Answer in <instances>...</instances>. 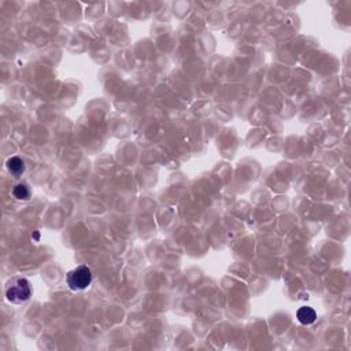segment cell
I'll use <instances>...</instances> for the list:
<instances>
[{
    "instance_id": "obj_1",
    "label": "cell",
    "mask_w": 351,
    "mask_h": 351,
    "mask_svg": "<svg viewBox=\"0 0 351 351\" xmlns=\"http://www.w3.org/2000/svg\"><path fill=\"white\" fill-rule=\"evenodd\" d=\"M6 299L11 304H24L32 296L30 282L24 277H16L7 282L4 290Z\"/></svg>"
},
{
    "instance_id": "obj_5",
    "label": "cell",
    "mask_w": 351,
    "mask_h": 351,
    "mask_svg": "<svg viewBox=\"0 0 351 351\" xmlns=\"http://www.w3.org/2000/svg\"><path fill=\"white\" fill-rule=\"evenodd\" d=\"M12 195L20 200H28L30 198V190H29V186L26 184H18L12 190Z\"/></svg>"
},
{
    "instance_id": "obj_4",
    "label": "cell",
    "mask_w": 351,
    "mask_h": 351,
    "mask_svg": "<svg viewBox=\"0 0 351 351\" xmlns=\"http://www.w3.org/2000/svg\"><path fill=\"white\" fill-rule=\"evenodd\" d=\"M6 166H7V170L10 172L11 174L14 176H21L24 172H25V164H24V160L20 158V156H12V158H10V160H7V164H6Z\"/></svg>"
},
{
    "instance_id": "obj_3",
    "label": "cell",
    "mask_w": 351,
    "mask_h": 351,
    "mask_svg": "<svg viewBox=\"0 0 351 351\" xmlns=\"http://www.w3.org/2000/svg\"><path fill=\"white\" fill-rule=\"evenodd\" d=\"M296 318L300 324L304 325H312L313 322H316L317 320V313L313 308H308V306H302L299 308V310L296 312Z\"/></svg>"
},
{
    "instance_id": "obj_2",
    "label": "cell",
    "mask_w": 351,
    "mask_h": 351,
    "mask_svg": "<svg viewBox=\"0 0 351 351\" xmlns=\"http://www.w3.org/2000/svg\"><path fill=\"white\" fill-rule=\"evenodd\" d=\"M94 280V273L86 265H80L66 274V282L73 291H84Z\"/></svg>"
}]
</instances>
